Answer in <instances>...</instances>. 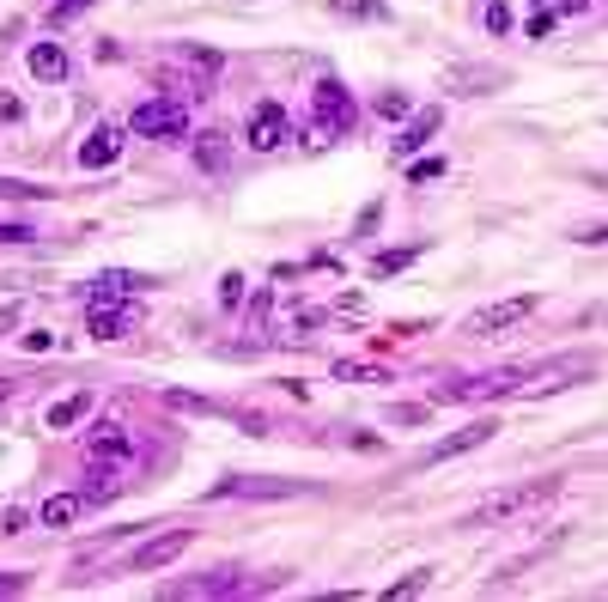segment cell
Returning a JSON list of instances; mask_svg holds the SVG:
<instances>
[{
    "mask_svg": "<svg viewBox=\"0 0 608 602\" xmlns=\"http://www.w3.org/2000/svg\"><path fill=\"white\" fill-rule=\"evenodd\" d=\"M408 177H414V183H438V177H444V159H414Z\"/></svg>",
    "mask_w": 608,
    "mask_h": 602,
    "instance_id": "4316f807",
    "label": "cell"
},
{
    "mask_svg": "<svg viewBox=\"0 0 608 602\" xmlns=\"http://www.w3.org/2000/svg\"><path fill=\"white\" fill-rule=\"evenodd\" d=\"M286 134H292V116L280 104H256V116H250V146L256 153H274Z\"/></svg>",
    "mask_w": 608,
    "mask_h": 602,
    "instance_id": "ba28073f",
    "label": "cell"
},
{
    "mask_svg": "<svg viewBox=\"0 0 608 602\" xmlns=\"http://www.w3.org/2000/svg\"><path fill=\"white\" fill-rule=\"evenodd\" d=\"M377 116H384V122L408 116V98H402V92H377Z\"/></svg>",
    "mask_w": 608,
    "mask_h": 602,
    "instance_id": "484cf974",
    "label": "cell"
},
{
    "mask_svg": "<svg viewBox=\"0 0 608 602\" xmlns=\"http://www.w3.org/2000/svg\"><path fill=\"white\" fill-rule=\"evenodd\" d=\"M523 31H529V37H536V43H542V37L554 31V13H542V7H529V25H523Z\"/></svg>",
    "mask_w": 608,
    "mask_h": 602,
    "instance_id": "f1b7e54d",
    "label": "cell"
},
{
    "mask_svg": "<svg viewBox=\"0 0 608 602\" xmlns=\"http://www.w3.org/2000/svg\"><path fill=\"white\" fill-rule=\"evenodd\" d=\"M195 165L207 177H225V171H232V134H225V128H201L195 134Z\"/></svg>",
    "mask_w": 608,
    "mask_h": 602,
    "instance_id": "9c48e42d",
    "label": "cell"
},
{
    "mask_svg": "<svg viewBox=\"0 0 608 602\" xmlns=\"http://www.w3.org/2000/svg\"><path fill=\"white\" fill-rule=\"evenodd\" d=\"M536 7H542V13H554V19H560V13H584V0H536Z\"/></svg>",
    "mask_w": 608,
    "mask_h": 602,
    "instance_id": "4dcf8cb0",
    "label": "cell"
},
{
    "mask_svg": "<svg viewBox=\"0 0 608 602\" xmlns=\"http://www.w3.org/2000/svg\"><path fill=\"white\" fill-rule=\"evenodd\" d=\"M554 493V481H536V487H511V493H493V499H481L463 523H475V530H487V523H505L511 511H523V505H536V499H548Z\"/></svg>",
    "mask_w": 608,
    "mask_h": 602,
    "instance_id": "5b68a950",
    "label": "cell"
},
{
    "mask_svg": "<svg viewBox=\"0 0 608 602\" xmlns=\"http://www.w3.org/2000/svg\"><path fill=\"white\" fill-rule=\"evenodd\" d=\"M238 584H244V578H238L232 566H225V572H213V578H201V584H195V596H225V590H238Z\"/></svg>",
    "mask_w": 608,
    "mask_h": 602,
    "instance_id": "7402d4cb",
    "label": "cell"
},
{
    "mask_svg": "<svg viewBox=\"0 0 608 602\" xmlns=\"http://www.w3.org/2000/svg\"><path fill=\"white\" fill-rule=\"evenodd\" d=\"M438 122H444L438 110H420V116H414V122H408V128L396 134V153H402V159H408V153H420V146H426V140L438 134Z\"/></svg>",
    "mask_w": 608,
    "mask_h": 602,
    "instance_id": "2e32d148",
    "label": "cell"
},
{
    "mask_svg": "<svg viewBox=\"0 0 608 602\" xmlns=\"http://www.w3.org/2000/svg\"><path fill=\"white\" fill-rule=\"evenodd\" d=\"M25 61H31V73H37L43 86H61V80H67V49H61V43H37Z\"/></svg>",
    "mask_w": 608,
    "mask_h": 602,
    "instance_id": "5bb4252c",
    "label": "cell"
},
{
    "mask_svg": "<svg viewBox=\"0 0 608 602\" xmlns=\"http://www.w3.org/2000/svg\"><path fill=\"white\" fill-rule=\"evenodd\" d=\"M165 402L183 408V414H213V402H207V396H189V390H165Z\"/></svg>",
    "mask_w": 608,
    "mask_h": 602,
    "instance_id": "603a6c76",
    "label": "cell"
},
{
    "mask_svg": "<svg viewBox=\"0 0 608 602\" xmlns=\"http://www.w3.org/2000/svg\"><path fill=\"white\" fill-rule=\"evenodd\" d=\"M128 128L146 140H177V134H189V110H183V98H146Z\"/></svg>",
    "mask_w": 608,
    "mask_h": 602,
    "instance_id": "7a4b0ae2",
    "label": "cell"
},
{
    "mask_svg": "<svg viewBox=\"0 0 608 602\" xmlns=\"http://www.w3.org/2000/svg\"><path fill=\"white\" fill-rule=\"evenodd\" d=\"M456 80H463L456 92H493V86L505 80V73H493V67H456Z\"/></svg>",
    "mask_w": 608,
    "mask_h": 602,
    "instance_id": "ffe728a7",
    "label": "cell"
},
{
    "mask_svg": "<svg viewBox=\"0 0 608 602\" xmlns=\"http://www.w3.org/2000/svg\"><path fill=\"white\" fill-rule=\"evenodd\" d=\"M219 305H225V311L244 305V274H225V280H219Z\"/></svg>",
    "mask_w": 608,
    "mask_h": 602,
    "instance_id": "cb8c5ba5",
    "label": "cell"
},
{
    "mask_svg": "<svg viewBox=\"0 0 608 602\" xmlns=\"http://www.w3.org/2000/svg\"><path fill=\"white\" fill-rule=\"evenodd\" d=\"M37 232H31V225H13V219H0V244H31Z\"/></svg>",
    "mask_w": 608,
    "mask_h": 602,
    "instance_id": "f546056e",
    "label": "cell"
},
{
    "mask_svg": "<svg viewBox=\"0 0 608 602\" xmlns=\"http://www.w3.org/2000/svg\"><path fill=\"white\" fill-rule=\"evenodd\" d=\"M86 457H92V463H110V469H128V457H134V450H128V432L104 420V426L92 432V444H86Z\"/></svg>",
    "mask_w": 608,
    "mask_h": 602,
    "instance_id": "7c38bea8",
    "label": "cell"
},
{
    "mask_svg": "<svg viewBox=\"0 0 608 602\" xmlns=\"http://www.w3.org/2000/svg\"><path fill=\"white\" fill-rule=\"evenodd\" d=\"M80 7H92V0H49V25H67Z\"/></svg>",
    "mask_w": 608,
    "mask_h": 602,
    "instance_id": "83f0119b",
    "label": "cell"
},
{
    "mask_svg": "<svg viewBox=\"0 0 608 602\" xmlns=\"http://www.w3.org/2000/svg\"><path fill=\"white\" fill-rule=\"evenodd\" d=\"M134 292H140V274H128V268H110L92 286V298H134Z\"/></svg>",
    "mask_w": 608,
    "mask_h": 602,
    "instance_id": "ac0fdd59",
    "label": "cell"
},
{
    "mask_svg": "<svg viewBox=\"0 0 608 602\" xmlns=\"http://www.w3.org/2000/svg\"><path fill=\"white\" fill-rule=\"evenodd\" d=\"M499 426L493 420H475V426H463V432H450V438H438L432 450H426V463H450V457H463V450H475V444H487Z\"/></svg>",
    "mask_w": 608,
    "mask_h": 602,
    "instance_id": "8fae6325",
    "label": "cell"
},
{
    "mask_svg": "<svg viewBox=\"0 0 608 602\" xmlns=\"http://www.w3.org/2000/svg\"><path fill=\"white\" fill-rule=\"evenodd\" d=\"M408 262H414V250H384V256L371 262V274H377V280H390V274H402Z\"/></svg>",
    "mask_w": 608,
    "mask_h": 602,
    "instance_id": "44dd1931",
    "label": "cell"
},
{
    "mask_svg": "<svg viewBox=\"0 0 608 602\" xmlns=\"http://www.w3.org/2000/svg\"><path fill=\"white\" fill-rule=\"evenodd\" d=\"M311 116H317L323 140H329V134H353V122H359V110H353V98H347L341 80H317V92H311Z\"/></svg>",
    "mask_w": 608,
    "mask_h": 602,
    "instance_id": "3957f363",
    "label": "cell"
},
{
    "mask_svg": "<svg viewBox=\"0 0 608 602\" xmlns=\"http://www.w3.org/2000/svg\"><path fill=\"white\" fill-rule=\"evenodd\" d=\"M292 493H304V487H298V481H256V475L219 481V487H213V499H292Z\"/></svg>",
    "mask_w": 608,
    "mask_h": 602,
    "instance_id": "30bf717a",
    "label": "cell"
},
{
    "mask_svg": "<svg viewBox=\"0 0 608 602\" xmlns=\"http://www.w3.org/2000/svg\"><path fill=\"white\" fill-rule=\"evenodd\" d=\"M134 323H140L134 298H92V305H86V329H92L98 341H122Z\"/></svg>",
    "mask_w": 608,
    "mask_h": 602,
    "instance_id": "8992f818",
    "label": "cell"
},
{
    "mask_svg": "<svg viewBox=\"0 0 608 602\" xmlns=\"http://www.w3.org/2000/svg\"><path fill=\"white\" fill-rule=\"evenodd\" d=\"M116 153H122V128L98 122V128L86 134V146H80V165H86V171H104V165H116Z\"/></svg>",
    "mask_w": 608,
    "mask_h": 602,
    "instance_id": "4fadbf2b",
    "label": "cell"
},
{
    "mask_svg": "<svg viewBox=\"0 0 608 602\" xmlns=\"http://www.w3.org/2000/svg\"><path fill=\"white\" fill-rule=\"evenodd\" d=\"M529 317H536V298H529V292H517V298H499V305H487V311H475L463 329L469 335H505V329H517V323H529Z\"/></svg>",
    "mask_w": 608,
    "mask_h": 602,
    "instance_id": "277c9868",
    "label": "cell"
},
{
    "mask_svg": "<svg viewBox=\"0 0 608 602\" xmlns=\"http://www.w3.org/2000/svg\"><path fill=\"white\" fill-rule=\"evenodd\" d=\"M523 378H529V365H499V371H481V378L444 384L432 396L438 402H493V396H523Z\"/></svg>",
    "mask_w": 608,
    "mask_h": 602,
    "instance_id": "6da1fadb",
    "label": "cell"
},
{
    "mask_svg": "<svg viewBox=\"0 0 608 602\" xmlns=\"http://www.w3.org/2000/svg\"><path fill=\"white\" fill-rule=\"evenodd\" d=\"M13 317H19L13 305H0V335H7V329H13Z\"/></svg>",
    "mask_w": 608,
    "mask_h": 602,
    "instance_id": "836d02e7",
    "label": "cell"
},
{
    "mask_svg": "<svg viewBox=\"0 0 608 602\" xmlns=\"http://www.w3.org/2000/svg\"><path fill=\"white\" fill-rule=\"evenodd\" d=\"M19 116H25V104H19V98H0V122H19Z\"/></svg>",
    "mask_w": 608,
    "mask_h": 602,
    "instance_id": "d6a6232c",
    "label": "cell"
},
{
    "mask_svg": "<svg viewBox=\"0 0 608 602\" xmlns=\"http://www.w3.org/2000/svg\"><path fill=\"white\" fill-rule=\"evenodd\" d=\"M426 578H432V572H414V578H402V584H390V596H414V590H426Z\"/></svg>",
    "mask_w": 608,
    "mask_h": 602,
    "instance_id": "1f68e13d",
    "label": "cell"
},
{
    "mask_svg": "<svg viewBox=\"0 0 608 602\" xmlns=\"http://www.w3.org/2000/svg\"><path fill=\"white\" fill-rule=\"evenodd\" d=\"M13 590H25V578H0V596H13Z\"/></svg>",
    "mask_w": 608,
    "mask_h": 602,
    "instance_id": "e575fe53",
    "label": "cell"
},
{
    "mask_svg": "<svg viewBox=\"0 0 608 602\" xmlns=\"http://www.w3.org/2000/svg\"><path fill=\"white\" fill-rule=\"evenodd\" d=\"M475 19L487 25V37H505L511 31V7H505V0H475Z\"/></svg>",
    "mask_w": 608,
    "mask_h": 602,
    "instance_id": "d6986e66",
    "label": "cell"
},
{
    "mask_svg": "<svg viewBox=\"0 0 608 602\" xmlns=\"http://www.w3.org/2000/svg\"><path fill=\"white\" fill-rule=\"evenodd\" d=\"M189 542H195L189 530H171V536H152V542H140V548H134V560H128V566H134V572H159V566L183 560V554H189Z\"/></svg>",
    "mask_w": 608,
    "mask_h": 602,
    "instance_id": "52a82bcc",
    "label": "cell"
},
{
    "mask_svg": "<svg viewBox=\"0 0 608 602\" xmlns=\"http://www.w3.org/2000/svg\"><path fill=\"white\" fill-rule=\"evenodd\" d=\"M7 396H13V384H7V378H0V402H7Z\"/></svg>",
    "mask_w": 608,
    "mask_h": 602,
    "instance_id": "d590c367",
    "label": "cell"
},
{
    "mask_svg": "<svg viewBox=\"0 0 608 602\" xmlns=\"http://www.w3.org/2000/svg\"><path fill=\"white\" fill-rule=\"evenodd\" d=\"M0 201H43L37 183H13V177H0Z\"/></svg>",
    "mask_w": 608,
    "mask_h": 602,
    "instance_id": "d4e9b609",
    "label": "cell"
},
{
    "mask_svg": "<svg viewBox=\"0 0 608 602\" xmlns=\"http://www.w3.org/2000/svg\"><path fill=\"white\" fill-rule=\"evenodd\" d=\"M80 511H86V493H49L43 511H37V523H49V530H67Z\"/></svg>",
    "mask_w": 608,
    "mask_h": 602,
    "instance_id": "9a60e30c",
    "label": "cell"
},
{
    "mask_svg": "<svg viewBox=\"0 0 608 602\" xmlns=\"http://www.w3.org/2000/svg\"><path fill=\"white\" fill-rule=\"evenodd\" d=\"M92 414V396L86 390H73V396H61L55 408H49V432H67V426H80Z\"/></svg>",
    "mask_w": 608,
    "mask_h": 602,
    "instance_id": "e0dca14e",
    "label": "cell"
}]
</instances>
